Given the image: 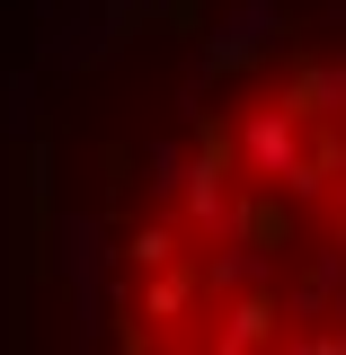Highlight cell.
I'll return each mask as SVG.
<instances>
[{"instance_id":"cell-2","label":"cell","mask_w":346,"mask_h":355,"mask_svg":"<svg viewBox=\"0 0 346 355\" xmlns=\"http://www.w3.org/2000/svg\"><path fill=\"white\" fill-rule=\"evenodd\" d=\"M187 222H196V231H231V160H196V169H187Z\"/></svg>"},{"instance_id":"cell-1","label":"cell","mask_w":346,"mask_h":355,"mask_svg":"<svg viewBox=\"0 0 346 355\" xmlns=\"http://www.w3.org/2000/svg\"><path fill=\"white\" fill-rule=\"evenodd\" d=\"M240 169L249 178H275V187H302V133H293V107H258L240 125Z\"/></svg>"},{"instance_id":"cell-4","label":"cell","mask_w":346,"mask_h":355,"mask_svg":"<svg viewBox=\"0 0 346 355\" xmlns=\"http://www.w3.org/2000/svg\"><path fill=\"white\" fill-rule=\"evenodd\" d=\"M187 302H196V275H160V284H151V311H160V320L187 311Z\"/></svg>"},{"instance_id":"cell-3","label":"cell","mask_w":346,"mask_h":355,"mask_svg":"<svg viewBox=\"0 0 346 355\" xmlns=\"http://www.w3.org/2000/svg\"><path fill=\"white\" fill-rule=\"evenodd\" d=\"M266 320H275L266 302H231V329H222V347H249V338H266Z\"/></svg>"},{"instance_id":"cell-5","label":"cell","mask_w":346,"mask_h":355,"mask_svg":"<svg viewBox=\"0 0 346 355\" xmlns=\"http://www.w3.org/2000/svg\"><path fill=\"white\" fill-rule=\"evenodd\" d=\"M133 258H142V266H169V258H178V231H169V222H160V231H142V240H133Z\"/></svg>"}]
</instances>
